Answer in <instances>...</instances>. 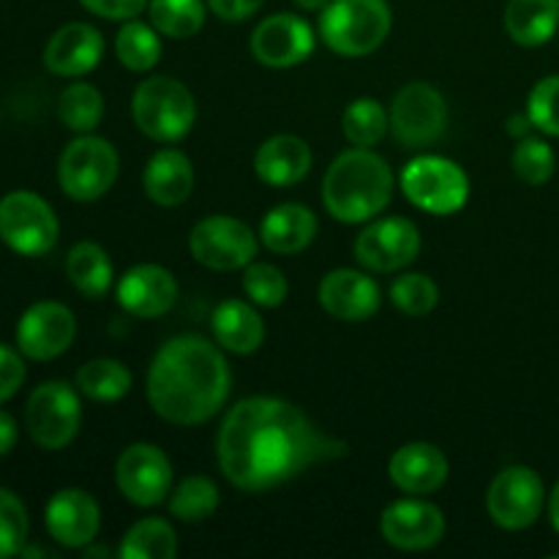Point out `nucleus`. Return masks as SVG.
Instances as JSON below:
<instances>
[{
    "label": "nucleus",
    "mask_w": 559,
    "mask_h": 559,
    "mask_svg": "<svg viewBox=\"0 0 559 559\" xmlns=\"http://www.w3.org/2000/svg\"><path fill=\"white\" fill-rule=\"evenodd\" d=\"M213 342L235 355H251L265 342V322L260 311L240 298H227L211 314Z\"/></svg>",
    "instance_id": "obj_26"
},
{
    "label": "nucleus",
    "mask_w": 559,
    "mask_h": 559,
    "mask_svg": "<svg viewBox=\"0 0 559 559\" xmlns=\"http://www.w3.org/2000/svg\"><path fill=\"white\" fill-rule=\"evenodd\" d=\"M44 524L55 544L66 549H85L102 530V508L85 489H60L44 508Z\"/></svg>",
    "instance_id": "obj_19"
},
{
    "label": "nucleus",
    "mask_w": 559,
    "mask_h": 559,
    "mask_svg": "<svg viewBox=\"0 0 559 559\" xmlns=\"http://www.w3.org/2000/svg\"><path fill=\"white\" fill-rule=\"evenodd\" d=\"M391 300L402 314L426 317L440 304V287L426 273H402L393 278Z\"/></svg>",
    "instance_id": "obj_36"
},
{
    "label": "nucleus",
    "mask_w": 559,
    "mask_h": 559,
    "mask_svg": "<svg viewBox=\"0 0 559 559\" xmlns=\"http://www.w3.org/2000/svg\"><path fill=\"white\" fill-rule=\"evenodd\" d=\"M317 300L333 320L366 322L380 311L382 289L366 271L336 267L322 276L320 287H317Z\"/></svg>",
    "instance_id": "obj_18"
},
{
    "label": "nucleus",
    "mask_w": 559,
    "mask_h": 559,
    "mask_svg": "<svg viewBox=\"0 0 559 559\" xmlns=\"http://www.w3.org/2000/svg\"><path fill=\"white\" fill-rule=\"evenodd\" d=\"M448 129V102L429 82H409L391 104V131L409 151L435 145Z\"/></svg>",
    "instance_id": "obj_11"
},
{
    "label": "nucleus",
    "mask_w": 559,
    "mask_h": 559,
    "mask_svg": "<svg viewBox=\"0 0 559 559\" xmlns=\"http://www.w3.org/2000/svg\"><path fill=\"white\" fill-rule=\"evenodd\" d=\"M314 153L309 142L295 134H276L262 142L254 153L257 178L273 189H287L300 183L311 173Z\"/></svg>",
    "instance_id": "obj_23"
},
{
    "label": "nucleus",
    "mask_w": 559,
    "mask_h": 559,
    "mask_svg": "<svg viewBox=\"0 0 559 559\" xmlns=\"http://www.w3.org/2000/svg\"><path fill=\"white\" fill-rule=\"evenodd\" d=\"M76 317L58 300H38L16 322V349L27 360H55L74 344Z\"/></svg>",
    "instance_id": "obj_15"
},
{
    "label": "nucleus",
    "mask_w": 559,
    "mask_h": 559,
    "mask_svg": "<svg viewBox=\"0 0 559 559\" xmlns=\"http://www.w3.org/2000/svg\"><path fill=\"white\" fill-rule=\"evenodd\" d=\"M167 500L169 516L186 524H197L216 513L222 495H218V486L207 475H189L169 491Z\"/></svg>",
    "instance_id": "obj_32"
},
{
    "label": "nucleus",
    "mask_w": 559,
    "mask_h": 559,
    "mask_svg": "<svg viewBox=\"0 0 559 559\" xmlns=\"http://www.w3.org/2000/svg\"><path fill=\"white\" fill-rule=\"evenodd\" d=\"M102 33L87 22H69L49 36L47 47H44V66L52 74L76 80V76L91 74L102 63Z\"/></svg>",
    "instance_id": "obj_21"
},
{
    "label": "nucleus",
    "mask_w": 559,
    "mask_h": 559,
    "mask_svg": "<svg viewBox=\"0 0 559 559\" xmlns=\"http://www.w3.org/2000/svg\"><path fill=\"white\" fill-rule=\"evenodd\" d=\"M508 134L513 136V140H524V136H530V129H533V120H530V115L527 112H516V115H511V118H508Z\"/></svg>",
    "instance_id": "obj_45"
},
{
    "label": "nucleus",
    "mask_w": 559,
    "mask_h": 559,
    "mask_svg": "<svg viewBox=\"0 0 559 559\" xmlns=\"http://www.w3.org/2000/svg\"><path fill=\"white\" fill-rule=\"evenodd\" d=\"M506 31L519 47H544L559 31V0H508Z\"/></svg>",
    "instance_id": "obj_27"
},
{
    "label": "nucleus",
    "mask_w": 559,
    "mask_h": 559,
    "mask_svg": "<svg viewBox=\"0 0 559 559\" xmlns=\"http://www.w3.org/2000/svg\"><path fill=\"white\" fill-rule=\"evenodd\" d=\"M147 11H151V25L162 36L186 41L205 25L207 3L205 0H151Z\"/></svg>",
    "instance_id": "obj_33"
},
{
    "label": "nucleus",
    "mask_w": 559,
    "mask_h": 559,
    "mask_svg": "<svg viewBox=\"0 0 559 559\" xmlns=\"http://www.w3.org/2000/svg\"><path fill=\"white\" fill-rule=\"evenodd\" d=\"M60 222L36 191H9L0 200V240L20 257H44L55 249Z\"/></svg>",
    "instance_id": "obj_9"
},
{
    "label": "nucleus",
    "mask_w": 559,
    "mask_h": 559,
    "mask_svg": "<svg viewBox=\"0 0 559 559\" xmlns=\"http://www.w3.org/2000/svg\"><path fill=\"white\" fill-rule=\"evenodd\" d=\"M118 555L123 559H173L178 555V535L167 519H140L126 530Z\"/></svg>",
    "instance_id": "obj_30"
},
{
    "label": "nucleus",
    "mask_w": 559,
    "mask_h": 559,
    "mask_svg": "<svg viewBox=\"0 0 559 559\" xmlns=\"http://www.w3.org/2000/svg\"><path fill=\"white\" fill-rule=\"evenodd\" d=\"M393 14L388 0H331L320 11V36L333 55L364 58L391 36Z\"/></svg>",
    "instance_id": "obj_4"
},
{
    "label": "nucleus",
    "mask_w": 559,
    "mask_h": 559,
    "mask_svg": "<svg viewBox=\"0 0 559 559\" xmlns=\"http://www.w3.org/2000/svg\"><path fill=\"white\" fill-rule=\"evenodd\" d=\"M82 9H87L91 14L102 16L109 22H126L140 16L147 9L151 0H80Z\"/></svg>",
    "instance_id": "obj_42"
},
{
    "label": "nucleus",
    "mask_w": 559,
    "mask_h": 559,
    "mask_svg": "<svg viewBox=\"0 0 559 559\" xmlns=\"http://www.w3.org/2000/svg\"><path fill=\"white\" fill-rule=\"evenodd\" d=\"M120 158L109 140L80 134L66 145L58 162V183L66 197L76 202H96L118 180Z\"/></svg>",
    "instance_id": "obj_7"
},
{
    "label": "nucleus",
    "mask_w": 559,
    "mask_h": 559,
    "mask_svg": "<svg viewBox=\"0 0 559 559\" xmlns=\"http://www.w3.org/2000/svg\"><path fill=\"white\" fill-rule=\"evenodd\" d=\"M257 249H260L257 233L235 216L202 218L189 235L191 257L211 271H240L249 262H254Z\"/></svg>",
    "instance_id": "obj_12"
},
{
    "label": "nucleus",
    "mask_w": 559,
    "mask_h": 559,
    "mask_svg": "<svg viewBox=\"0 0 559 559\" xmlns=\"http://www.w3.org/2000/svg\"><path fill=\"white\" fill-rule=\"evenodd\" d=\"M233 393V369L222 347L183 333L156 349L145 377L153 413L175 426H200L216 418Z\"/></svg>",
    "instance_id": "obj_2"
},
{
    "label": "nucleus",
    "mask_w": 559,
    "mask_h": 559,
    "mask_svg": "<svg viewBox=\"0 0 559 559\" xmlns=\"http://www.w3.org/2000/svg\"><path fill=\"white\" fill-rule=\"evenodd\" d=\"M328 3H331V0H295V5H298V9L311 11V14H320Z\"/></svg>",
    "instance_id": "obj_47"
},
{
    "label": "nucleus",
    "mask_w": 559,
    "mask_h": 559,
    "mask_svg": "<svg viewBox=\"0 0 559 559\" xmlns=\"http://www.w3.org/2000/svg\"><path fill=\"white\" fill-rule=\"evenodd\" d=\"M131 371L115 358H96L87 360L85 366L76 369V391L85 399L98 404L120 402L131 391Z\"/></svg>",
    "instance_id": "obj_29"
},
{
    "label": "nucleus",
    "mask_w": 559,
    "mask_h": 559,
    "mask_svg": "<svg viewBox=\"0 0 559 559\" xmlns=\"http://www.w3.org/2000/svg\"><path fill=\"white\" fill-rule=\"evenodd\" d=\"M511 164L519 180H524L527 186H544L549 183L557 169V153L540 136H524L513 147Z\"/></svg>",
    "instance_id": "obj_37"
},
{
    "label": "nucleus",
    "mask_w": 559,
    "mask_h": 559,
    "mask_svg": "<svg viewBox=\"0 0 559 559\" xmlns=\"http://www.w3.org/2000/svg\"><path fill=\"white\" fill-rule=\"evenodd\" d=\"M162 33L151 22H140L136 16L126 20L115 36V55H118L120 66H126L134 74L151 71L162 60Z\"/></svg>",
    "instance_id": "obj_31"
},
{
    "label": "nucleus",
    "mask_w": 559,
    "mask_h": 559,
    "mask_svg": "<svg viewBox=\"0 0 559 559\" xmlns=\"http://www.w3.org/2000/svg\"><path fill=\"white\" fill-rule=\"evenodd\" d=\"M243 293L260 309H276L287 300L289 284L276 265L254 260L243 267Z\"/></svg>",
    "instance_id": "obj_38"
},
{
    "label": "nucleus",
    "mask_w": 559,
    "mask_h": 559,
    "mask_svg": "<svg viewBox=\"0 0 559 559\" xmlns=\"http://www.w3.org/2000/svg\"><path fill=\"white\" fill-rule=\"evenodd\" d=\"M393 183L385 158L371 147H349L333 158L322 178V205L336 222H371L391 205Z\"/></svg>",
    "instance_id": "obj_3"
},
{
    "label": "nucleus",
    "mask_w": 559,
    "mask_h": 559,
    "mask_svg": "<svg viewBox=\"0 0 559 559\" xmlns=\"http://www.w3.org/2000/svg\"><path fill=\"white\" fill-rule=\"evenodd\" d=\"M205 3L218 20L243 22V20H251L265 0H205Z\"/></svg>",
    "instance_id": "obj_43"
},
{
    "label": "nucleus",
    "mask_w": 559,
    "mask_h": 559,
    "mask_svg": "<svg viewBox=\"0 0 559 559\" xmlns=\"http://www.w3.org/2000/svg\"><path fill=\"white\" fill-rule=\"evenodd\" d=\"M27 530H31V519H27L25 502L11 489L0 486V559H9L25 549Z\"/></svg>",
    "instance_id": "obj_39"
},
{
    "label": "nucleus",
    "mask_w": 559,
    "mask_h": 559,
    "mask_svg": "<svg viewBox=\"0 0 559 559\" xmlns=\"http://www.w3.org/2000/svg\"><path fill=\"white\" fill-rule=\"evenodd\" d=\"M448 473H451V464H448L445 453L431 442H407L393 451L391 462H388L391 484L413 497L435 495L448 480Z\"/></svg>",
    "instance_id": "obj_22"
},
{
    "label": "nucleus",
    "mask_w": 559,
    "mask_h": 559,
    "mask_svg": "<svg viewBox=\"0 0 559 559\" xmlns=\"http://www.w3.org/2000/svg\"><path fill=\"white\" fill-rule=\"evenodd\" d=\"M402 191L418 211L453 216L469 200V178L456 162L435 153H420L402 169Z\"/></svg>",
    "instance_id": "obj_6"
},
{
    "label": "nucleus",
    "mask_w": 559,
    "mask_h": 559,
    "mask_svg": "<svg viewBox=\"0 0 559 559\" xmlns=\"http://www.w3.org/2000/svg\"><path fill=\"white\" fill-rule=\"evenodd\" d=\"M145 197L158 207H178L194 191V167L191 158L178 147H162L153 153L142 173Z\"/></svg>",
    "instance_id": "obj_24"
},
{
    "label": "nucleus",
    "mask_w": 559,
    "mask_h": 559,
    "mask_svg": "<svg viewBox=\"0 0 559 559\" xmlns=\"http://www.w3.org/2000/svg\"><path fill=\"white\" fill-rule=\"evenodd\" d=\"M82 426L80 391L63 380L41 382L25 404V429L44 451H63Z\"/></svg>",
    "instance_id": "obj_8"
},
{
    "label": "nucleus",
    "mask_w": 559,
    "mask_h": 559,
    "mask_svg": "<svg viewBox=\"0 0 559 559\" xmlns=\"http://www.w3.org/2000/svg\"><path fill=\"white\" fill-rule=\"evenodd\" d=\"M251 55L257 63L267 69H293L311 58L317 47V36L309 22L298 14H271L251 33Z\"/></svg>",
    "instance_id": "obj_16"
},
{
    "label": "nucleus",
    "mask_w": 559,
    "mask_h": 559,
    "mask_svg": "<svg viewBox=\"0 0 559 559\" xmlns=\"http://www.w3.org/2000/svg\"><path fill=\"white\" fill-rule=\"evenodd\" d=\"M546 511H549L551 527H555V533L559 535V480L555 484V489L549 491V497H546Z\"/></svg>",
    "instance_id": "obj_46"
},
{
    "label": "nucleus",
    "mask_w": 559,
    "mask_h": 559,
    "mask_svg": "<svg viewBox=\"0 0 559 559\" xmlns=\"http://www.w3.org/2000/svg\"><path fill=\"white\" fill-rule=\"evenodd\" d=\"M347 453V442L328 435L304 409L278 396L240 399L224 415L216 437L218 469L246 495L276 489Z\"/></svg>",
    "instance_id": "obj_1"
},
{
    "label": "nucleus",
    "mask_w": 559,
    "mask_h": 559,
    "mask_svg": "<svg viewBox=\"0 0 559 559\" xmlns=\"http://www.w3.org/2000/svg\"><path fill=\"white\" fill-rule=\"evenodd\" d=\"M178 300V282L167 267L156 262H142L129 267L118 282V304L126 314L136 320L164 317Z\"/></svg>",
    "instance_id": "obj_20"
},
{
    "label": "nucleus",
    "mask_w": 559,
    "mask_h": 559,
    "mask_svg": "<svg viewBox=\"0 0 559 559\" xmlns=\"http://www.w3.org/2000/svg\"><path fill=\"white\" fill-rule=\"evenodd\" d=\"M25 374V355L9 344H0V404L9 402L20 391Z\"/></svg>",
    "instance_id": "obj_41"
},
{
    "label": "nucleus",
    "mask_w": 559,
    "mask_h": 559,
    "mask_svg": "<svg viewBox=\"0 0 559 559\" xmlns=\"http://www.w3.org/2000/svg\"><path fill=\"white\" fill-rule=\"evenodd\" d=\"M317 213L300 202H282L271 207L260 224V240L267 251L282 257L300 254L317 238Z\"/></svg>",
    "instance_id": "obj_25"
},
{
    "label": "nucleus",
    "mask_w": 559,
    "mask_h": 559,
    "mask_svg": "<svg viewBox=\"0 0 559 559\" xmlns=\"http://www.w3.org/2000/svg\"><path fill=\"white\" fill-rule=\"evenodd\" d=\"M16 437H20V429H16V420L11 418L5 409H0V456H9L16 445Z\"/></svg>",
    "instance_id": "obj_44"
},
{
    "label": "nucleus",
    "mask_w": 559,
    "mask_h": 559,
    "mask_svg": "<svg viewBox=\"0 0 559 559\" xmlns=\"http://www.w3.org/2000/svg\"><path fill=\"white\" fill-rule=\"evenodd\" d=\"M66 276L76 293L98 300L112 287V260L93 240H80L76 246H71L69 257H66Z\"/></svg>",
    "instance_id": "obj_28"
},
{
    "label": "nucleus",
    "mask_w": 559,
    "mask_h": 559,
    "mask_svg": "<svg viewBox=\"0 0 559 559\" xmlns=\"http://www.w3.org/2000/svg\"><path fill=\"white\" fill-rule=\"evenodd\" d=\"M115 484L136 508H156L173 491V462L151 442H134L115 462Z\"/></svg>",
    "instance_id": "obj_13"
},
{
    "label": "nucleus",
    "mask_w": 559,
    "mask_h": 559,
    "mask_svg": "<svg viewBox=\"0 0 559 559\" xmlns=\"http://www.w3.org/2000/svg\"><path fill=\"white\" fill-rule=\"evenodd\" d=\"M58 115L66 129L76 134H93L104 118V96L91 82H71L58 98Z\"/></svg>",
    "instance_id": "obj_35"
},
{
    "label": "nucleus",
    "mask_w": 559,
    "mask_h": 559,
    "mask_svg": "<svg viewBox=\"0 0 559 559\" xmlns=\"http://www.w3.org/2000/svg\"><path fill=\"white\" fill-rule=\"evenodd\" d=\"M420 254V233L409 218H377L355 238V260L371 273H396Z\"/></svg>",
    "instance_id": "obj_14"
},
{
    "label": "nucleus",
    "mask_w": 559,
    "mask_h": 559,
    "mask_svg": "<svg viewBox=\"0 0 559 559\" xmlns=\"http://www.w3.org/2000/svg\"><path fill=\"white\" fill-rule=\"evenodd\" d=\"M445 527L440 508L413 495L391 502L380 516V533L385 544L402 551L435 549L445 538Z\"/></svg>",
    "instance_id": "obj_17"
},
{
    "label": "nucleus",
    "mask_w": 559,
    "mask_h": 559,
    "mask_svg": "<svg viewBox=\"0 0 559 559\" xmlns=\"http://www.w3.org/2000/svg\"><path fill=\"white\" fill-rule=\"evenodd\" d=\"M546 497L549 495H546L544 478L533 467L511 464L491 480L489 491H486V511L497 527L519 533L538 522Z\"/></svg>",
    "instance_id": "obj_10"
},
{
    "label": "nucleus",
    "mask_w": 559,
    "mask_h": 559,
    "mask_svg": "<svg viewBox=\"0 0 559 559\" xmlns=\"http://www.w3.org/2000/svg\"><path fill=\"white\" fill-rule=\"evenodd\" d=\"M136 129L153 142H178L194 129L197 102L189 87L173 76H151L136 85L131 98Z\"/></svg>",
    "instance_id": "obj_5"
},
{
    "label": "nucleus",
    "mask_w": 559,
    "mask_h": 559,
    "mask_svg": "<svg viewBox=\"0 0 559 559\" xmlns=\"http://www.w3.org/2000/svg\"><path fill=\"white\" fill-rule=\"evenodd\" d=\"M344 136L353 147H374L385 140L391 129V112L377 98H355L342 118Z\"/></svg>",
    "instance_id": "obj_34"
},
{
    "label": "nucleus",
    "mask_w": 559,
    "mask_h": 559,
    "mask_svg": "<svg viewBox=\"0 0 559 559\" xmlns=\"http://www.w3.org/2000/svg\"><path fill=\"white\" fill-rule=\"evenodd\" d=\"M527 115L535 129L549 136H559V74H549L535 82L527 96Z\"/></svg>",
    "instance_id": "obj_40"
}]
</instances>
